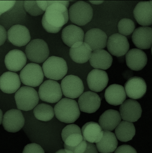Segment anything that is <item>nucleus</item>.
I'll return each instance as SVG.
<instances>
[{"label": "nucleus", "mask_w": 152, "mask_h": 153, "mask_svg": "<svg viewBox=\"0 0 152 153\" xmlns=\"http://www.w3.org/2000/svg\"><path fill=\"white\" fill-rule=\"evenodd\" d=\"M19 78L21 82L29 87H38L43 82L44 74L41 66L31 63L26 65L21 71Z\"/></svg>", "instance_id": "nucleus-7"}, {"label": "nucleus", "mask_w": 152, "mask_h": 153, "mask_svg": "<svg viewBox=\"0 0 152 153\" xmlns=\"http://www.w3.org/2000/svg\"><path fill=\"white\" fill-rule=\"evenodd\" d=\"M98 151L101 153H111L117 149L118 141L114 133L108 131H103L102 138L96 143Z\"/></svg>", "instance_id": "nucleus-29"}, {"label": "nucleus", "mask_w": 152, "mask_h": 153, "mask_svg": "<svg viewBox=\"0 0 152 153\" xmlns=\"http://www.w3.org/2000/svg\"><path fill=\"white\" fill-rule=\"evenodd\" d=\"M114 153H137L135 149L131 146L123 145L118 147Z\"/></svg>", "instance_id": "nucleus-39"}, {"label": "nucleus", "mask_w": 152, "mask_h": 153, "mask_svg": "<svg viewBox=\"0 0 152 153\" xmlns=\"http://www.w3.org/2000/svg\"><path fill=\"white\" fill-rule=\"evenodd\" d=\"M27 57L25 53L20 50L10 51L6 55L4 63L7 69L12 72L21 71L26 64Z\"/></svg>", "instance_id": "nucleus-19"}, {"label": "nucleus", "mask_w": 152, "mask_h": 153, "mask_svg": "<svg viewBox=\"0 0 152 153\" xmlns=\"http://www.w3.org/2000/svg\"><path fill=\"white\" fill-rule=\"evenodd\" d=\"M48 7L42 19L44 28L50 33H56L61 30L69 19L68 1H47Z\"/></svg>", "instance_id": "nucleus-1"}, {"label": "nucleus", "mask_w": 152, "mask_h": 153, "mask_svg": "<svg viewBox=\"0 0 152 153\" xmlns=\"http://www.w3.org/2000/svg\"><path fill=\"white\" fill-rule=\"evenodd\" d=\"M118 30L121 35L128 36L134 32L135 28V23L131 19H123L118 23Z\"/></svg>", "instance_id": "nucleus-33"}, {"label": "nucleus", "mask_w": 152, "mask_h": 153, "mask_svg": "<svg viewBox=\"0 0 152 153\" xmlns=\"http://www.w3.org/2000/svg\"><path fill=\"white\" fill-rule=\"evenodd\" d=\"M8 39L13 45L20 47L25 46L30 42L31 36L28 29L25 26L13 25L8 30Z\"/></svg>", "instance_id": "nucleus-13"}, {"label": "nucleus", "mask_w": 152, "mask_h": 153, "mask_svg": "<svg viewBox=\"0 0 152 153\" xmlns=\"http://www.w3.org/2000/svg\"><path fill=\"white\" fill-rule=\"evenodd\" d=\"M120 112L121 118L124 121L134 123L140 118L142 109L140 104L133 99H128L121 105Z\"/></svg>", "instance_id": "nucleus-12"}, {"label": "nucleus", "mask_w": 152, "mask_h": 153, "mask_svg": "<svg viewBox=\"0 0 152 153\" xmlns=\"http://www.w3.org/2000/svg\"><path fill=\"white\" fill-rule=\"evenodd\" d=\"M85 33L82 29L77 26L70 25L63 29L61 38L64 43L69 47L78 42H83Z\"/></svg>", "instance_id": "nucleus-25"}, {"label": "nucleus", "mask_w": 152, "mask_h": 153, "mask_svg": "<svg viewBox=\"0 0 152 153\" xmlns=\"http://www.w3.org/2000/svg\"><path fill=\"white\" fill-rule=\"evenodd\" d=\"M83 139L88 143H96L102 138L103 131L99 124L94 122L86 123L82 128Z\"/></svg>", "instance_id": "nucleus-28"}, {"label": "nucleus", "mask_w": 152, "mask_h": 153, "mask_svg": "<svg viewBox=\"0 0 152 153\" xmlns=\"http://www.w3.org/2000/svg\"><path fill=\"white\" fill-rule=\"evenodd\" d=\"M54 110L56 118L59 121L67 123H74L80 114L77 102L68 98L61 99L55 105Z\"/></svg>", "instance_id": "nucleus-2"}, {"label": "nucleus", "mask_w": 152, "mask_h": 153, "mask_svg": "<svg viewBox=\"0 0 152 153\" xmlns=\"http://www.w3.org/2000/svg\"><path fill=\"white\" fill-rule=\"evenodd\" d=\"M87 144L86 150L83 153H98L96 146L93 143L87 142Z\"/></svg>", "instance_id": "nucleus-41"}, {"label": "nucleus", "mask_w": 152, "mask_h": 153, "mask_svg": "<svg viewBox=\"0 0 152 153\" xmlns=\"http://www.w3.org/2000/svg\"><path fill=\"white\" fill-rule=\"evenodd\" d=\"M35 118L41 121L47 122L52 119L55 116V112L51 105L44 103L39 104L33 110Z\"/></svg>", "instance_id": "nucleus-31"}, {"label": "nucleus", "mask_w": 152, "mask_h": 153, "mask_svg": "<svg viewBox=\"0 0 152 153\" xmlns=\"http://www.w3.org/2000/svg\"><path fill=\"white\" fill-rule=\"evenodd\" d=\"M3 112L0 109V125L1 124L3 120Z\"/></svg>", "instance_id": "nucleus-43"}, {"label": "nucleus", "mask_w": 152, "mask_h": 153, "mask_svg": "<svg viewBox=\"0 0 152 153\" xmlns=\"http://www.w3.org/2000/svg\"><path fill=\"white\" fill-rule=\"evenodd\" d=\"M87 81L90 90L93 92H99L106 87L109 81V78L106 71L94 69L89 73Z\"/></svg>", "instance_id": "nucleus-18"}, {"label": "nucleus", "mask_w": 152, "mask_h": 153, "mask_svg": "<svg viewBox=\"0 0 152 153\" xmlns=\"http://www.w3.org/2000/svg\"><path fill=\"white\" fill-rule=\"evenodd\" d=\"M48 5L47 1H25L24 3L25 10L33 16L43 14Z\"/></svg>", "instance_id": "nucleus-32"}, {"label": "nucleus", "mask_w": 152, "mask_h": 153, "mask_svg": "<svg viewBox=\"0 0 152 153\" xmlns=\"http://www.w3.org/2000/svg\"><path fill=\"white\" fill-rule=\"evenodd\" d=\"M101 104V100L99 95L91 91L83 93L78 99L80 109L84 113H95L99 108Z\"/></svg>", "instance_id": "nucleus-16"}, {"label": "nucleus", "mask_w": 152, "mask_h": 153, "mask_svg": "<svg viewBox=\"0 0 152 153\" xmlns=\"http://www.w3.org/2000/svg\"><path fill=\"white\" fill-rule=\"evenodd\" d=\"M61 86L65 97L70 99L80 97L84 90L82 79L78 76L73 75L65 77L61 81Z\"/></svg>", "instance_id": "nucleus-9"}, {"label": "nucleus", "mask_w": 152, "mask_h": 153, "mask_svg": "<svg viewBox=\"0 0 152 153\" xmlns=\"http://www.w3.org/2000/svg\"><path fill=\"white\" fill-rule=\"evenodd\" d=\"M73 133L82 134L81 130L79 126L75 124L67 125L63 129L61 132V136L63 141L64 142L68 136Z\"/></svg>", "instance_id": "nucleus-35"}, {"label": "nucleus", "mask_w": 152, "mask_h": 153, "mask_svg": "<svg viewBox=\"0 0 152 153\" xmlns=\"http://www.w3.org/2000/svg\"><path fill=\"white\" fill-rule=\"evenodd\" d=\"M15 3V1H0V17L13 7Z\"/></svg>", "instance_id": "nucleus-38"}, {"label": "nucleus", "mask_w": 152, "mask_h": 153, "mask_svg": "<svg viewBox=\"0 0 152 153\" xmlns=\"http://www.w3.org/2000/svg\"><path fill=\"white\" fill-rule=\"evenodd\" d=\"M108 51L114 56H124L129 51V44L127 37L119 33L110 36L107 42Z\"/></svg>", "instance_id": "nucleus-11"}, {"label": "nucleus", "mask_w": 152, "mask_h": 153, "mask_svg": "<svg viewBox=\"0 0 152 153\" xmlns=\"http://www.w3.org/2000/svg\"><path fill=\"white\" fill-rule=\"evenodd\" d=\"M92 52L91 48L86 43L78 42L71 47L69 55L74 62L82 64L89 60Z\"/></svg>", "instance_id": "nucleus-23"}, {"label": "nucleus", "mask_w": 152, "mask_h": 153, "mask_svg": "<svg viewBox=\"0 0 152 153\" xmlns=\"http://www.w3.org/2000/svg\"><path fill=\"white\" fill-rule=\"evenodd\" d=\"M115 135L116 138L122 142H128L131 140L136 133L135 126L131 122L122 121L121 122L116 128Z\"/></svg>", "instance_id": "nucleus-30"}, {"label": "nucleus", "mask_w": 152, "mask_h": 153, "mask_svg": "<svg viewBox=\"0 0 152 153\" xmlns=\"http://www.w3.org/2000/svg\"><path fill=\"white\" fill-rule=\"evenodd\" d=\"M15 99L18 109L24 111L33 109L38 105L39 100L38 92L29 86L19 88L15 93Z\"/></svg>", "instance_id": "nucleus-5"}, {"label": "nucleus", "mask_w": 152, "mask_h": 153, "mask_svg": "<svg viewBox=\"0 0 152 153\" xmlns=\"http://www.w3.org/2000/svg\"><path fill=\"white\" fill-rule=\"evenodd\" d=\"M38 95L41 100L51 103L59 102L63 95L60 85L52 79L44 81L40 86Z\"/></svg>", "instance_id": "nucleus-8"}, {"label": "nucleus", "mask_w": 152, "mask_h": 153, "mask_svg": "<svg viewBox=\"0 0 152 153\" xmlns=\"http://www.w3.org/2000/svg\"><path fill=\"white\" fill-rule=\"evenodd\" d=\"M84 140L82 134L73 133L67 137L64 141V144L70 147H75L79 145Z\"/></svg>", "instance_id": "nucleus-34"}, {"label": "nucleus", "mask_w": 152, "mask_h": 153, "mask_svg": "<svg viewBox=\"0 0 152 153\" xmlns=\"http://www.w3.org/2000/svg\"><path fill=\"white\" fill-rule=\"evenodd\" d=\"M7 37V32L4 27L0 25V46L4 45Z\"/></svg>", "instance_id": "nucleus-40"}, {"label": "nucleus", "mask_w": 152, "mask_h": 153, "mask_svg": "<svg viewBox=\"0 0 152 153\" xmlns=\"http://www.w3.org/2000/svg\"></svg>", "instance_id": "nucleus-45"}, {"label": "nucleus", "mask_w": 152, "mask_h": 153, "mask_svg": "<svg viewBox=\"0 0 152 153\" xmlns=\"http://www.w3.org/2000/svg\"><path fill=\"white\" fill-rule=\"evenodd\" d=\"M93 16V8L85 1H79L69 8V16L72 22L78 26L86 25L91 22Z\"/></svg>", "instance_id": "nucleus-4"}, {"label": "nucleus", "mask_w": 152, "mask_h": 153, "mask_svg": "<svg viewBox=\"0 0 152 153\" xmlns=\"http://www.w3.org/2000/svg\"><path fill=\"white\" fill-rule=\"evenodd\" d=\"M27 57L35 63L44 62L48 58L49 51L47 44L41 39H35L27 44L25 49Z\"/></svg>", "instance_id": "nucleus-6"}, {"label": "nucleus", "mask_w": 152, "mask_h": 153, "mask_svg": "<svg viewBox=\"0 0 152 153\" xmlns=\"http://www.w3.org/2000/svg\"><path fill=\"white\" fill-rule=\"evenodd\" d=\"M25 123L23 114L19 110L13 109L8 111L3 116V127L9 132L16 133L20 131Z\"/></svg>", "instance_id": "nucleus-10"}, {"label": "nucleus", "mask_w": 152, "mask_h": 153, "mask_svg": "<svg viewBox=\"0 0 152 153\" xmlns=\"http://www.w3.org/2000/svg\"><path fill=\"white\" fill-rule=\"evenodd\" d=\"M122 118L120 113L117 110H109L106 111L100 116L99 125L105 131H112L120 123Z\"/></svg>", "instance_id": "nucleus-27"}, {"label": "nucleus", "mask_w": 152, "mask_h": 153, "mask_svg": "<svg viewBox=\"0 0 152 153\" xmlns=\"http://www.w3.org/2000/svg\"><path fill=\"white\" fill-rule=\"evenodd\" d=\"M132 42L137 48L148 49L152 45V29L148 27H141L134 30L132 36Z\"/></svg>", "instance_id": "nucleus-20"}, {"label": "nucleus", "mask_w": 152, "mask_h": 153, "mask_svg": "<svg viewBox=\"0 0 152 153\" xmlns=\"http://www.w3.org/2000/svg\"><path fill=\"white\" fill-rule=\"evenodd\" d=\"M42 69L44 76L48 79L59 80L67 74L68 66L64 59L52 56L44 62Z\"/></svg>", "instance_id": "nucleus-3"}, {"label": "nucleus", "mask_w": 152, "mask_h": 153, "mask_svg": "<svg viewBox=\"0 0 152 153\" xmlns=\"http://www.w3.org/2000/svg\"><path fill=\"white\" fill-rule=\"evenodd\" d=\"M126 95L129 98L139 99L146 93L147 85L143 78L134 76L129 79L124 86Z\"/></svg>", "instance_id": "nucleus-14"}, {"label": "nucleus", "mask_w": 152, "mask_h": 153, "mask_svg": "<svg viewBox=\"0 0 152 153\" xmlns=\"http://www.w3.org/2000/svg\"><path fill=\"white\" fill-rule=\"evenodd\" d=\"M89 62L91 65L95 69L106 70L112 65L113 58L106 50H97L92 52Z\"/></svg>", "instance_id": "nucleus-24"}, {"label": "nucleus", "mask_w": 152, "mask_h": 153, "mask_svg": "<svg viewBox=\"0 0 152 153\" xmlns=\"http://www.w3.org/2000/svg\"><path fill=\"white\" fill-rule=\"evenodd\" d=\"M105 97L110 105L114 106L122 105L126 99L125 89L120 85H111L106 89Z\"/></svg>", "instance_id": "nucleus-26"}, {"label": "nucleus", "mask_w": 152, "mask_h": 153, "mask_svg": "<svg viewBox=\"0 0 152 153\" xmlns=\"http://www.w3.org/2000/svg\"><path fill=\"white\" fill-rule=\"evenodd\" d=\"M126 64L132 71H138L143 69L148 62V57L142 50L137 48L131 49L125 55Z\"/></svg>", "instance_id": "nucleus-21"}, {"label": "nucleus", "mask_w": 152, "mask_h": 153, "mask_svg": "<svg viewBox=\"0 0 152 153\" xmlns=\"http://www.w3.org/2000/svg\"><path fill=\"white\" fill-rule=\"evenodd\" d=\"M65 151L67 153H83L86 150L87 144L86 141L84 140L78 146L72 147L64 145Z\"/></svg>", "instance_id": "nucleus-36"}, {"label": "nucleus", "mask_w": 152, "mask_h": 153, "mask_svg": "<svg viewBox=\"0 0 152 153\" xmlns=\"http://www.w3.org/2000/svg\"><path fill=\"white\" fill-rule=\"evenodd\" d=\"M22 153H45V152L39 145L33 143L26 146Z\"/></svg>", "instance_id": "nucleus-37"}, {"label": "nucleus", "mask_w": 152, "mask_h": 153, "mask_svg": "<svg viewBox=\"0 0 152 153\" xmlns=\"http://www.w3.org/2000/svg\"><path fill=\"white\" fill-rule=\"evenodd\" d=\"M21 85L20 78L15 73L7 71L0 76V89L4 93H14L19 89Z\"/></svg>", "instance_id": "nucleus-22"}, {"label": "nucleus", "mask_w": 152, "mask_h": 153, "mask_svg": "<svg viewBox=\"0 0 152 153\" xmlns=\"http://www.w3.org/2000/svg\"><path fill=\"white\" fill-rule=\"evenodd\" d=\"M55 153H67L66 152L64 149H62L59 150L57 151Z\"/></svg>", "instance_id": "nucleus-44"}, {"label": "nucleus", "mask_w": 152, "mask_h": 153, "mask_svg": "<svg viewBox=\"0 0 152 153\" xmlns=\"http://www.w3.org/2000/svg\"><path fill=\"white\" fill-rule=\"evenodd\" d=\"M107 40L106 33L98 28L90 29L84 36V42L89 45L93 51L103 50L106 48Z\"/></svg>", "instance_id": "nucleus-15"}, {"label": "nucleus", "mask_w": 152, "mask_h": 153, "mask_svg": "<svg viewBox=\"0 0 152 153\" xmlns=\"http://www.w3.org/2000/svg\"><path fill=\"white\" fill-rule=\"evenodd\" d=\"M92 4H103L104 1H89Z\"/></svg>", "instance_id": "nucleus-42"}, {"label": "nucleus", "mask_w": 152, "mask_h": 153, "mask_svg": "<svg viewBox=\"0 0 152 153\" xmlns=\"http://www.w3.org/2000/svg\"><path fill=\"white\" fill-rule=\"evenodd\" d=\"M134 18L139 25L148 27L152 24V1H141L136 6L133 11Z\"/></svg>", "instance_id": "nucleus-17"}]
</instances>
